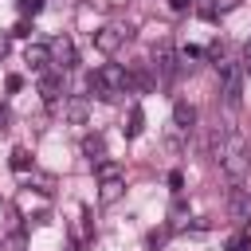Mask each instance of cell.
<instances>
[{
  "label": "cell",
  "mask_w": 251,
  "mask_h": 251,
  "mask_svg": "<svg viewBox=\"0 0 251 251\" xmlns=\"http://www.w3.org/2000/svg\"><path fill=\"white\" fill-rule=\"evenodd\" d=\"M4 129H8V106L0 102V133H4Z\"/></svg>",
  "instance_id": "cell-24"
},
{
  "label": "cell",
  "mask_w": 251,
  "mask_h": 251,
  "mask_svg": "<svg viewBox=\"0 0 251 251\" xmlns=\"http://www.w3.org/2000/svg\"><path fill=\"white\" fill-rule=\"evenodd\" d=\"M129 90V71L118 67V63H102L94 75H90V94L102 98V102H114L118 94Z\"/></svg>",
  "instance_id": "cell-1"
},
{
  "label": "cell",
  "mask_w": 251,
  "mask_h": 251,
  "mask_svg": "<svg viewBox=\"0 0 251 251\" xmlns=\"http://www.w3.org/2000/svg\"><path fill=\"white\" fill-rule=\"evenodd\" d=\"M47 47H51V67H55V71H71V67L78 63V55H75V43H71L67 35L51 39Z\"/></svg>",
  "instance_id": "cell-5"
},
{
  "label": "cell",
  "mask_w": 251,
  "mask_h": 251,
  "mask_svg": "<svg viewBox=\"0 0 251 251\" xmlns=\"http://www.w3.org/2000/svg\"><path fill=\"white\" fill-rule=\"evenodd\" d=\"M82 153H86V161L98 169V165L106 161V141H102V133H90V137H82Z\"/></svg>",
  "instance_id": "cell-10"
},
{
  "label": "cell",
  "mask_w": 251,
  "mask_h": 251,
  "mask_svg": "<svg viewBox=\"0 0 251 251\" xmlns=\"http://www.w3.org/2000/svg\"><path fill=\"white\" fill-rule=\"evenodd\" d=\"M4 86H8V90H20V86H24V78H20V75H8V82H4Z\"/></svg>",
  "instance_id": "cell-23"
},
{
  "label": "cell",
  "mask_w": 251,
  "mask_h": 251,
  "mask_svg": "<svg viewBox=\"0 0 251 251\" xmlns=\"http://www.w3.org/2000/svg\"><path fill=\"white\" fill-rule=\"evenodd\" d=\"M141 129H145V114H141V106H129V114H126V126H122V133L133 141V137H141Z\"/></svg>",
  "instance_id": "cell-14"
},
{
  "label": "cell",
  "mask_w": 251,
  "mask_h": 251,
  "mask_svg": "<svg viewBox=\"0 0 251 251\" xmlns=\"http://www.w3.org/2000/svg\"><path fill=\"white\" fill-rule=\"evenodd\" d=\"M227 208H231V220H235V224H247V220H251V188H239V184H235Z\"/></svg>",
  "instance_id": "cell-7"
},
{
  "label": "cell",
  "mask_w": 251,
  "mask_h": 251,
  "mask_svg": "<svg viewBox=\"0 0 251 251\" xmlns=\"http://www.w3.org/2000/svg\"><path fill=\"white\" fill-rule=\"evenodd\" d=\"M220 165H224L227 180L239 184V180L251 173V145H247L243 137H227V141H224V153H220Z\"/></svg>",
  "instance_id": "cell-2"
},
{
  "label": "cell",
  "mask_w": 251,
  "mask_h": 251,
  "mask_svg": "<svg viewBox=\"0 0 251 251\" xmlns=\"http://www.w3.org/2000/svg\"><path fill=\"white\" fill-rule=\"evenodd\" d=\"M126 71H129V90H137V94H149V90H153V78H149L145 63H133V67H126Z\"/></svg>",
  "instance_id": "cell-12"
},
{
  "label": "cell",
  "mask_w": 251,
  "mask_h": 251,
  "mask_svg": "<svg viewBox=\"0 0 251 251\" xmlns=\"http://www.w3.org/2000/svg\"><path fill=\"white\" fill-rule=\"evenodd\" d=\"M63 114H67V122L82 126V122H86V114H90V106H86V98H71V102L63 106Z\"/></svg>",
  "instance_id": "cell-15"
},
{
  "label": "cell",
  "mask_w": 251,
  "mask_h": 251,
  "mask_svg": "<svg viewBox=\"0 0 251 251\" xmlns=\"http://www.w3.org/2000/svg\"><path fill=\"white\" fill-rule=\"evenodd\" d=\"M184 4H188V0H173V8H184Z\"/></svg>",
  "instance_id": "cell-25"
},
{
  "label": "cell",
  "mask_w": 251,
  "mask_h": 251,
  "mask_svg": "<svg viewBox=\"0 0 251 251\" xmlns=\"http://www.w3.org/2000/svg\"><path fill=\"white\" fill-rule=\"evenodd\" d=\"M31 31H35V27H31V20H27V16H20V24L12 27V35H20V39H27Z\"/></svg>",
  "instance_id": "cell-20"
},
{
  "label": "cell",
  "mask_w": 251,
  "mask_h": 251,
  "mask_svg": "<svg viewBox=\"0 0 251 251\" xmlns=\"http://www.w3.org/2000/svg\"><path fill=\"white\" fill-rule=\"evenodd\" d=\"M122 192H126L122 165H118V161H102V165H98V204H118Z\"/></svg>",
  "instance_id": "cell-3"
},
{
  "label": "cell",
  "mask_w": 251,
  "mask_h": 251,
  "mask_svg": "<svg viewBox=\"0 0 251 251\" xmlns=\"http://www.w3.org/2000/svg\"><path fill=\"white\" fill-rule=\"evenodd\" d=\"M153 59H157V75H161V82H173V75H176V55H173V47L161 43V47L153 51Z\"/></svg>",
  "instance_id": "cell-8"
},
{
  "label": "cell",
  "mask_w": 251,
  "mask_h": 251,
  "mask_svg": "<svg viewBox=\"0 0 251 251\" xmlns=\"http://www.w3.org/2000/svg\"><path fill=\"white\" fill-rule=\"evenodd\" d=\"M24 63H31L35 71H47V67H51V47H47V43H31V47L24 51Z\"/></svg>",
  "instance_id": "cell-11"
},
{
  "label": "cell",
  "mask_w": 251,
  "mask_h": 251,
  "mask_svg": "<svg viewBox=\"0 0 251 251\" xmlns=\"http://www.w3.org/2000/svg\"><path fill=\"white\" fill-rule=\"evenodd\" d=\"M67 251H78V247H67Z\"/></svg>",
  "instance_id": "cell-26"
},
{
  "label": "cell",
  "mask_w": 251,
  "mask_h": 251,
  "mask_svg": "<svg viewBox=\"0 0 251 251\" xmlns=\"http://www.w3.org/2000/svg\"><path fill=\"white\" fill-rule=\"evenodd\" d=\"M8 165H12L16 173H27V169H31V153H27V149H12V157H8Z\"/></svg>",
  "instance_id": "cell-16"
},
{
  "label": "cell",
  "mask_w": 251,
  "mask_h": 251,
  "mask_svg": "<svg viewBox=\"0 0 251 251\" xmlns=\"http://www.w3.org/2000/svg\"><path fill=\"white\" fill-rule=\"evenodd\" d=\"M126 35H129V31H122V27H98V31H94V47H98L102 55H114V51L126 43Z\"/></svg>",
  "instance_id": "cell-6"
},
{
  "label": "cell",
  "mask_w": 251,
  "mask_h": 251,
  "mask_svg": "<svg viewBox=\"0 0 251 251\" xmlns=\"http://www.w3.org/2000/svg\"><path fill=\"white\" fill-rule=\"evenodd\" d=\"M16 8H20V16H27V20H35V16L43 12V0H16Z\"/></svg>",
  "instance_id": "cell-19"
},
{
  "label": "cell",
  "mask_w": 251,
  "mask_h": 251,
  "mask_svg": "<svg viewBox=\"0 0 251 251\" xmlns=\"http://www.w3.org/2000/svg\"><path fill=\"white\" fill-rule=\"evenodd\" d=\"M8 47H12V31H0V59L8 55Z\"/></svg>",
  "instance_id": "cell-22"
},
{
  "label": "cell",
  "mask_w": 251,
  "mask_h": 251,
  "mask_svg": "<svg viewBox=\"0 0 251 251\" xmlns=\"http://www.w3.org/2000/svg\"><path fill=\"white\" fill-rule=\"evenodd\" d=\"M169 184H173V192H180V188H184V173L173 169V173H169Z\"/></svg>",
  "instance_id": "cell-21"
},
{
  "label": "cell",
  "mask_w": 251,
  "mask_h": 251,
  "mask_svg": "<svg viewBox=\"0 0 251 251\" xmlns=\"http://www.w3.org/2000/svg\"><path fill=\"white\" fill-rule=\"evenodd\" d=\"M173 126H176V129H184V133H188V129H192V126H196V110H192V106H188V102H176V106H173Z\"/></svg>",
  "instance_id": "cell-13"
},
{
  "label": "cell",
  "mask_w": 251,
  "mask_h": 251,
  "mask_svg": "<svg viewBox=\"0 0 251 251\" xmlns=\"http://www.w3.org/2000/svg\"><path fill=\"white\" fill-rule=\"evenodd\" d=\"M220 94H224L227 106H239L243 102V71L235 63H224L220 67Z\"/></svg>",
  "instance_id": "cell-4"
},
{
  "label": "cell",
  "mask_w": 251,
  "mask_h": 251,
  "mask_svg": "<svg viewBox=\"0 0 251 251\" xmlns=\"http://www.w3.org/2000/svg\"><path fill=\"white\" fill-rule=\"evenodd\" d=\"M227 251H251V235H247V231L227 235Z\"/></svg>",
  "instance_id": "cell-18"
},
{
  "label": "cell",
  "mask_w": 251,
  "mask_h": 251,
  "mask_svg": "<svg viewBox=\"0 0 251 251\" xmlns=\"http://www.w3.org/2000/svg\"><path fill=\"white\" fill-rule=\"evenodd\" d=\"M247 55H251V47H247Z\"/></svg>",
  "instance_id": "cell-27"
},
{
  "label": "cell",
  "mask_w": 251,
  "mask_h": 251,
  "mask_svg": "<svg viewBox=\"0 0 251 251\" xmlns=\"http://www.w3.org/2000/svg\"><path fill=\"white\" fill-rule=\"evenodd\" d=\"M239 8V0H212L208 8H204V16H227V12H235Z\"/></svg>",
  "instance_id": "cell-17"
},
{
  "label": "cell",
  "mask_w": 251,
  "mask_h": 251,
  "mask_svg": "<svg viewBox=\"0 0 251 251\" xmlns=\"http://www.w3.org/2000/svg\"><path fill=\"white\" fill-rule=\"evenodd\" d=\"M39 94H43V102H59V94H63V71H43Z\"/></svg>",
  "instance_id": "cell-9"
}]
</instances>
